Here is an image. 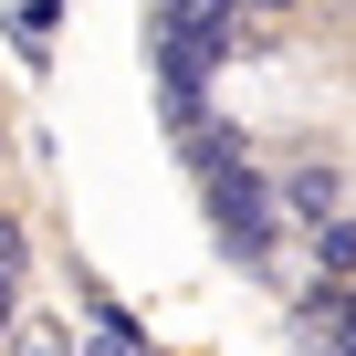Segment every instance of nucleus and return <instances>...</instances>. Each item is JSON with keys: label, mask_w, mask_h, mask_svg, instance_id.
I'll use <instances>...</instances> for the list:
<instances>
[{"label": "nucleus", "mask_w": 356, "mask_h": 356, "mask_svg": "<svg viewBox=\"0 0 356 356\" xmlns=\"http://www.w3.org/2000/svg\"><path fill=\"white\" fill-rule=\"evenodd\" d=\"M11 304H22V283H0V325H11Z\"/></svg>", "instance_id": "nucleus-7"}, {"label": "nucleus", "mask_w": 356, "mask_h": 356, "mask_svg": "<svg viewBox=\"0 0 356 356\" xmlns=\"http://www.w3.org/2000/svg\"><path fill=\"white\" fill-rule=\"evenodd\" d=\"M231 11H262V22H273V11H293V0H231Z\"/></svg>", "instance_id": "nucleus-6"}, {"label": "nucleus", "mask_w": 356, "mask_h": 356, "mask_svg": "<svg viewBox=\"0 0 356 356\" xmlns=\"http://www.w3.org/2000/svg\"><path fill=\"white\" fill-rule=\"evenodd\" d=\"M200 189H210V220H220V241H231L241 262H262V252H273V231H283L273 178H252L241 157H220V168H200Z\"/></svg>", "instance_id": "nucleus-1"}, {"label": "nucleus", "mask_w": 356, "mask_h": 356, "mask_svg": "<svg viewBox=\"0 0 356 356\" xmlns=\"http://www.w3.org/2000/svg\"><path fill=\"white\" fill-rule=\"evenodd\" d=\"M22 262H32V252H22V231L0 220V283H22Z\"/></svg>", "instance_id": "nucleus-5"}, {"label": "nucleus", "mask_w": 356, "mask_h": 356, "mask_svg": "<svg viewBox=\"0 0 356 356\" xmlns=\"http://www.w3.org/2000/svg\"><path fill=\"white\" fill-rule=\"evenodd\" d=\"M304 325H314V335H335V356H356V283L314 293V304H304Z\"/></svg>", "instance_id": "nucleus-3"}, {"label": "nucleus", "mask_w": 356, "mask_h": 356, "mask_svg": "<svg viewBox=\"0 0 356 356\" xmlns=\"http://www.w3.org/2000/svg\"><path fill=\"white\" fill-rule=\"evenodd\" d=\"M0 335H11L0 356H63V325H0Z\"/></svg>", "instance_id": "nucleus-4"}, {"label": "nucleus", "mask_w": 356, "mask_h": 356, "mask_svg": "<svg viewBox=\"0 0 356 356\" xmlns=\"http://www.w3.org/2000/svg\"><path fill=\"white\" fill-rule=\"evenodd\" d=\"M283 200H293V220H314V231H325V220H335V200H346V178H335V168H293V189H283Z\"/></svg>", "instance_id": "nucleus-2"}]
</instances>
